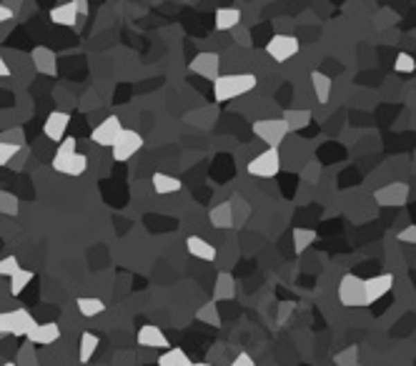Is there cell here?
Masks as SVG:
<instances>
[{
    "label": "cell",
    "mask_w": 416,
    "mask_h": 366,
    "mask_svg": "<svg viewBox=\"0 0 416 366\" xmlns=\"http://www.w3.org/2000/svg\"><path fill=\"white\" fill-rule=\"evenodd\" d=\"M281 118L289 123L291 131H301V128H309L314 113H311L309 108H289V111H284V116Z\"/></svg>",
    "instance_id": "603a6c76"
},
{
    "label": "cell",
    "mask_w": 416,
    "mask_h": 366,
    "mask_svg": "<svg viewBox=\"0 0 416 366\" xmlns=\"http://www.w3.org/2000/svg\"><path fill=\"white\" fill-rule=\"evenodd\" d=\"M394 71L401 73V76H409L416 71V58L411 53H399L397 60H394Z\"/></svg>",
    "instance_id": "1f68e13d"
},
{
    "label": "cell",
    "mask_w": 416,
    "mask_h": 366,
    "mask_svg": "<svg viewBox=\"0 0 416 366\" xmlns=\"http://www.w3.org/2000/svg\"><path fill=\"white\" fill-rule=\"evenodd\" d=\"M151 183H153V193H159V196H173V193H179V191L183 189L181 178L168 176V173H163V171H156L153 178H151Z\"/></svg>",
    "instance_id": "e0dca14e"
},
{
    "label": "cell",
    "mask_w": 416,
    "mask_h": 366,
    "mask_svg": "<svg viewBox=\"0 0 416 366\" xmlns=\"http://www.w3.org/2000/svg\"><path fill=\"white\" fill-rule=\"evenodd\" d=\"M86 168H88V156H83V153H75V156L68 161L66 166H63V176H71V178H78V176H83L86 173Z\"/></svg>",
    "instance_id": "f1b7e54d"
},
{
    "label": "cell",
    "mask_w": 416,
    "mask_h": 366,
    "mask_svg": "<svg viewBox=\"0 0 416 366\" xmlns=\"http://www.w3.org/2000/svg\"><path fill=\"white\" fill-rule=\"evenodd\" d=\"M391 288H394V276L391 274H379L366 279V304L374 306L377 301H381L383 296L389 294Z\"/></svg>",
    "instance_id": "7c38bea8"
},
{
    "label": "cell",
    "mask_w": 416,
    "mask_h": 366,
    "mask_svg": "<svg viewBox=\"0 0 416 366\" xmlns=\"http://www.w3.org/2000/svg\"><path fill=\"white\" fill-rule=\"evenodd\" d=\"M298 51H301V43H298L296 35L278 33L266 43V55L273 58L276 63H286V60H291L293 55H298Z\"/></svg>",
    "instance_id": "5b68a950"
},
{
    "label": "cell",
    "mask_w": 416,
    "mask_h": 366,
    "mask_svg": "<svg viewBox=\"0 0 416 366\" xmlns=\"http://www.w3.org/2000/svg\"><path fill=\"white\" fill-rule=\"evenodd\" d=\"M311 88H314V96H316L318 103L326 105V103H329V98H331V88H334V80H331L326 73L314 71V73H311Z\"/></svg>",
    "instance_id": "d6986e66"
},
{
    "label": "cell",
    "mask_w": 416,
    "mask_h": 366,
    "mask_svg": "<svg viewBox=\"0 0 416 366\" xmlns=\"http://www.w3.org/2000/svg\"><path fill=\"white\" fill-rule=\"evenodd\" d=\"M143 148V136L138 131H133V128H126V131L120 133L118 141L113 143V161H118V164H126L131 161L138 150Z\"/></svg>",
    "instance_id": "52a82bcc"
},
{
    "label": "cell",
    "mask_w": 416,
    "mask_h": 366,
    "mask_svg": "<svg viewBox=\"0 0 416 366\" xmlns=\"http://www.w3.org/2000/svg\"><path fill=\"white\" fill-rule=\"evenodd\" d=\"M13 333V311H0V336Z\"/></svg>",
    "instance_id": "d590c367"
},
{
    "label": "cell",
    "mask_w": 416,
    "mask_h": 366,
    "mask_svg": "<svg viewBox=\"0 0 416 366\" xmlns=\"http://www.w3.org/2000/svg\"><path fill=\"white\" fill-rule=\"evenodd\" d=\"M196 319L204 321V324H208V326H221V316H218V308H216V304H213V301H208L206 306L199 308Z\"/></svg>",
    "instance_id": "4dcf8cb0"
},
{
    "label": "cell",
    "mask_w": 416,
    "mask_h": 366,
    "mask_svg": "<svg viewBox=\"0 0 416 366\" xmlns=\"http://www.w3.org/2000/svg\"><path fill=\"white\" fill-rule=\"evenodd\" d=\"M78 10L73 8V3H60L51 10V20H53L55 26H66V28H75L78 23Z\"/></svg>",
    "instance_id": "7402d4cb"
},
{
    "label": "cell",
    "mask_w": 416,
    "mask_h": 366,
    "mask_svg": "<svg viewBox=\"0 0 416 366\" xmlns=\"http://www.w3.org/2000/svg\"><path fill=\"white\" fill-rule=\"evenodd\" d=\"M231 35H233V40H236V43H238V46H241V48H248V43H251V35H248V28H244V26H238Z\"/></svg>",
    "instance_id": "8d00e7d4"
},
{
    "label": "cell",
    "mask_w": 416,
    "mask_h": 366,
    "mask_svg": "<svg viewBox=\"0 0 416 366\" xmlns=\"http://www.w3.org/2000/svg\"><path fill=\"white\" fill-rule=\"evenodd\" d=\"M253 133H256V138H261L269 148H278V146L284 143V138L291 133V128L284 118H261V121L253 123Z\"/></svg>",
    "instance_id": "3957f363"
},
{
    "label": "cell",
    "mask_w": 416,
    "mask_h": 366,
    "mask_svg": "<svg viewBox=\"0 0 416 366\" xmlns=\"http://www.w3.org/2000/svg\"><path fill=\"white\" fill-rule=\"evenodd\" d=\"M98 347H100V339L93 331H83V333H80V351H78L80 364H88V361H93V356H96Z\"/></svg>",
    "instance_id": "cb8c5ba5"
},
{
    "label": "cell",
    "mask_w": 416,
    "mask_h": 366,
    "mask_svg": "<svg viewBox=\"0 0 416 366\" xmlns=\"http://www.w3.org/2000/svg\"><path fill=\"white\" fill-rule=\"evenodd\" d=\"M0 366H18L15 361H6V364H0Z\"/></svg>",
    "instance_id": "f6af8a7d"
},
{
    "label": "cell",
    "mask_w": 416,
    "mask_h": 366,
    "mask_svg": "<svg viewBox=\"0 0 416 366\" xmlns=\"http://www.w3.org/2000/svg\"><path fill=\"white\" fill-rule=\"evenodd\" d=\"M159 366H193V361L188 359V354L183 349H165L159 356Z\"/></svg>",
    "instance_id": "484cf974"
},
{
    "label": "cell",
    "mask_w": 416,
    "mask_h": 366,
    "mask_svg": "<svg viewBox=\"0 0 416 366\" xmlns=\"http://www.w3.org/2000/svg\"><path fill=\"white\" fill-rule=\"evenodd\" d=\"M338 301L346 308H363L366 304V279H359L356 274H344L338 281Z\"/></svg>",
    "instance_id": "7a4b0ae2"
},
{
    "label": "cell",
    "mask_w": 416,
    "mask_h": 366,
    "mask_svg": "<svg viewBox=\"0 0 416 366\" xmlns=\"http://www.w3.org/2000/svg\"><path fill=\"white\" fill-rule=\"evenodd\" d=\"M18 366H38V359H35V351H33V344L28 341L26 347H20L18 351V361H15Z\"/></svg>",
    "instance_id": "836d02e7"
},
{
    "label": "cell",
    "mask_w": 416,
    "mask_h": 366,
    "mask_svg": "<svg viewBox=\"0 0 416 366\" xmlns=\"http://www.w3.org/2000/svg\"><path fill=\"white\" fill-rule=\"evenodd\" d=\"M188 68H191V73H196L199 78L213 80V83L224 76V73H221V55H218L216 51H201L199 55H193Z\"/></svg>",
    "instance_id": "8992f818"
},
{
    "label": "cell",
    "mask_w": 416,
    "mask_h": 366,
    "mask_svg": "<svg viewBox=\"0 0 416 366\" xmlns=\"http://www.w3.org/2000/svg\"><path fill=\"white\" fill-rule=\"evenodd\" d=\"M136 341L145 349H171V344H168V339H165V333L161 331L159 326H153V324L141 326L138 333H136Z\"/></svg>",
    "instance_id": "9a60e30c"
},
{
    "label": "cell",
    "mask_w": 416,
    "mask_h": 366,
    "mask_svg": "<svg viewBox=\"0 0 416 366\" xmlns=\"http://www.w3.org/2000/svg\"><path fill=\"white\" fill-rule=\"evenodd\" d=\"M30 281H33V271H30V268H20L18 274L10 276V286H8V291H10V296H20Z\"/></svg>",
    "instance_id": "4316f807"
},
{
    "label": "cell",
    "mask_w": 416,
    "mask_h": 366,
    "mask_svg": "<svg viewBox=\"0 0 416 366\" xmlns=\"http://www.w3.org/2000/svg\"><path fill=\"white\" fill-rule=\"evenodd\" d=\"M186 251L193 256V259H201V261H216L218 251L213 249V243H208L201 236H188L186 238Z\"/></svg>",
    "instance_id": "2e32d148"
},
{
    "label": "cell",
    "mask_w": 416,
    "mask_h": 366,
    "mask_svg": "<svg viewBox=\"0 0 416 366\" xmlns=\"http://www.w3.org/2000/svg\"><path fill=\"white\" fill-rule=\"evenodd\" d=\"M123 131H126V128H123V123H120V118L118 116H108V118H103V121H100L96 128H93L91 141L96 146H103V148H113V143L118 141V136Z\"/></svg>",
    "instance_id": "ba28073f"
},
{
    "label": "cell",
    "mask_w": 416,
    "mask_h": 366,
    "mask_svg": "<svg viewBox=\"0 0 416 366\" xmlns=\"http://www.w3.org/2000/svg\"><path fill=\"white\" fill-rule=\"evenodd\" d=\"M15 15V8L6 6V3H0V23H6V20H10Z\"/></svg>",
    "instance_id": "60d3db41"
},
{
    "label": "cell",
    "mask_w": 416,
    "mask_h": 366,
    "mask_svg": "<svg viewBox=\"0 0 416 366\" xmlns=\"http://www.w3.org/2000/svg\"><path fill=\"white\" fill-rule=\"evenodd\" d=\"M20 201L10 191H0V216H18Z\"/></svg>",
    "instance_id": "f546056e"
},
{
    "label": "cell",
    "mask_w": 416,
    "mask_h": 366,
    "mask_svg": "<svg viewBox=\"0 0 416 366\" xmlns=\"http://www.w3.org/2000/svg\"><path fill=\"white\" fill-rule=\"evenodd\" d=\"M374 201L383 209H394V206H404V203L409 201V186L404 181H394V183H386L381 189L374 191Z\"/></svg>",
    "instance_id": "9c48e42d"
},
{
    "label": "cell",
    "mask_w": 416,
    "mask_h": 366,
    "mask_svg": "<svg viewBox=\"0 0 416 366\" xmlns=\"http://www.w3.org/2000/svg\"><path fill=\"white\" fill-rule=\"evenodd\" d=\"M246 171L251 173L253 178H273L281 171V153L278 148H266L264 153H258L248 161Z\"/></svg>",
    "instance_id": "277c9868"
},
{
    "label": "cell",
    "mask_w": 416,
    "mask_h": 366,
    "mask_svg": "<svg viewBox=\"0 0 416 366\" xmlns=\"http://www.w3.org/2000/svg\"><path fill=\"white\" fill-rule=\"evenodd\" d=\"M236 296V279L228 271H221L213 284V301H231Z\"/></svg>",
    "instance_id": "ac0fdd59"
},
{
    "label": "cell",
    "mask_w": 416,
    "mask_h": 366,
    "mask_svg": "<svg viewBox=\"0 0 416 366\" xmlns=\"http://www.w3.org/2000/svg\"><path fill=\"white\" fill-rule=\"evenodd\" d=\"M208 221L213 229H231L233 226V206L231 203H218L208 211Z\"/></svg>",
    "instance_id": "ffe728a7"
},
{
    "label": "cell",
    "mask_w": 416,
    "mask_h": 366,
    "mask_svg": "<svg viewBox=\"0 0 416 366\" xmlns=\"http://www.w3.org/2000/svg\"><path fill=\"white\" fill-rule=\"evenodd\" d=\"M241 10L238 8H216L213 13V28L218 33H233L238 26H241Z\"/></svg>",
    "instance_id": "4fadbf2b"
},
{
    "label": "cell",
    "mask_w": 416,
    "mask_h": 366,
    "mask_svg": "<svg viewBox=\"0 0 416 366\" xmlns=\"http://www.w3.org/2000/svg\"><path fill=\"white\" fill-rule=\"evenodd\" d=\"M258 85V78L253 73H233V76H221L213 83V98L216 103H226V101H236L246 93H251Z\"/></svg>",
    "instance_id": "6da1fadb"
},
{
    "label": "cell",
    "mask_w": 416,
    "mask_h": 366,
    "mask_svg": "<svg viewBox=\"0 0 416 366\" xmlns=\"http://www.w3.org/2000/svg\"><path fill=\"white\" fill-rule=\"evenodd\" d=\"M0 141H6V143H15V146H23V131H20V128H15V131L0 133Z\"/></svg>",
    "instance_id": "74e56055"
},
{
    "label": "cell",
    "mask_w": 416,
    "mask_h": 366,
    "mask_svg": "<svg viewBox=\"0 0 416 366\" xmlns=\"http://www.w3.org/2000/svg\"><path fill=\"white\" fill-rule=\"evenodd\" d=\"M30 60H33V68L40 76H55L58 73V58L48 46H35L30 51Z\"/></svg>",
    "instance_id": "8fae6325"
},
{
    "label": "cell",
    "mask_w": 416,
    "mask_h": 366,
    "mask_svg": "<svg viewBox=\"0 0 416 366\" xmlns=\"http://www.w3.org/2000/svg\"><path fill=\"white\" fill-rule=\"evenodd\" d=\"M33 347H48V344H55L60 339V326L55 321H46V324H38L33 331L26 336Z\"/></svg>",
    "instance_id": "5bb4252c"
},
{
    "label": "cell",
    "mask_w": 416,
    "mask_h": 366,
    "mask_svg": "<svg viewBox=\"0 0 416 366\" xmlns=\"http://www.w3.org/2000/svg\"><path fill=\"white\" fill-rule=\"evenodd\" d=\"M20 271V261L18 256H6V259H0V276H15Z\"/></svg>",
    "instance_id": "e575fe53"
},
{
    "label": "cell",
    "mask_w": 416,
    "mask_h": 366,
    "mask_svg": "<svg viewBox=\"0 0 416 366\" xmlns=\"http://www.w3.org/2000/svg\"><path fill=\"white\" fill-rule=\"evenodd\" d=\"M23 146H15V143H6V141H0V166H8L10 161H15V156L20 153Z\"/></svg>",
    "instance_id": "d6a6232c"
},
{
    "label": "cell",
    "mask_w": 416,
    "mask_h": 366,
    "mask_svg": "<svg viewBox=\"0 0 416 366\" xmlns=\"http://www.w3.org/2000/svg\"><path fill=\"white\" fill-rule=\"evenodd\" d=\"M68 123H71V116L63 111H53L51 116L46 118V123H43V136L51 138L53 143H60V141H66V131H68Z\"/></svg>",
    "instance_id": "30bf717a"
},
{
    "label": "cell",
    "mask_w": 416,
    "mask_h": 366,
    "mask_svg": "<svg viewBox=\"0 0 416 366\" xmlns=\"http://www.w3.org/2000/svg\"><path fill=\"white\" fill-rule=\"evenodd\" d=\"M397 238L401 243H414V246H416V226H406V229H401Z\"/></svg>",
    "instance_id": "f35d334b"
},
{
    "label": "cell",
    "mask_w": 416,
    "mask_h": 366,
    "mask_svg": "<svg viewBox=\"0 0 416 366\" xmlns=\"http://www.w3.org/2000/svg\"><path fill=\"white\" fill-rule=\"evenodd\" d=\"M75 306H78L80 316H86V319H96V316L106 314V304L100 299H96V296H80L75 301Z\"/></svg>",
    "instance_id": "d4e9b609"
},
{
    "label": "cell",
    "mask_w": 416,
    "mask_h": 366,
    "mask_svg": "<svg viewBox=\"0 0 416 366\" xmlns=\"http://www.w3.org/2000/svg\"><path fill=\"white\" fill-rule=\"evenodd\" d=\"M73 8L78 10V15H88V3H86V0H73Z\"/></svg>",
    "instance_id": "b9f144b4"
},
{
    "label": "cell",
    "mask_w": 416,
    "mask_h": 366,
    "mask_svg": "<svg viewBox=\"0 0 416 366\" xmlns=\"http://www.w3.org/2000/svg\"><path fill=\"white\" fill-rule=\"evenodd\" d=\"M8 76H10V68H8L6 58L0 55V78H8Z\"/></svg>",
    "instance_id": "7bdbcfd3"
},
{
    "label": "cell",
    "mask_w": 416,
    "mask_h": 366,
    "mask_svg": "<svg viewBox=\"0 0 416 366\" xmlns=\"http://www.w3.org/2000/svg\"><path fill=\"white\" fill-rule=\"evenodd\" d=\"M231 366H256V361H253V356L248 351H241L236 354V359L231 361Z\"/></svg>",
    "instance_id": "ab89813d"
},
{
    "label": "cell",
    "mask_w": 416,
    "mask_h": 366,
    "mask_svg": "<svg viewBox=\"0 0 416 366\" xmlns=\"http://www.w3.org/2000/svg\"><path fill=\"white\" fill-rule=\"evenodd\" d=\"M78 141H75V138L73 136H68L66 141H60L58 143V148H55V156H53V171H63V166L68 164V161H71L73 156H75V153H78Z\"/></svg>",
    "instance_id": "44dd1931"
},
{
    "label": "cell",
    "mask_w": 416,
    "mask_h": 366,
    "mask_svg": "<svg viewBox=\"0 0 416 366\" xmlns=\"http://www.w3.org/2000/svg\"><path fill=\"white\" fill-rule=\"evenodd\" d=\"M311 243H316V231L314 229H293V251L304 254Z\"/></svg>",
    "instance_id": "83f0119b"
},
{
    "label": "cell",
    "mask_w": 416,
    "mask_h": 366,
    "mask_svg": "<svg viewBox=\"0 0 416 366\" xmlns=\"http://www.w3.org/2000/svg\"><path fill=\"white\" fill-rule=\"evenodd\" d=\"M193 366H213V364H208V361H193Z\"/></svg>",
    "instance_id": "ee69618b"
}]
</instances>
